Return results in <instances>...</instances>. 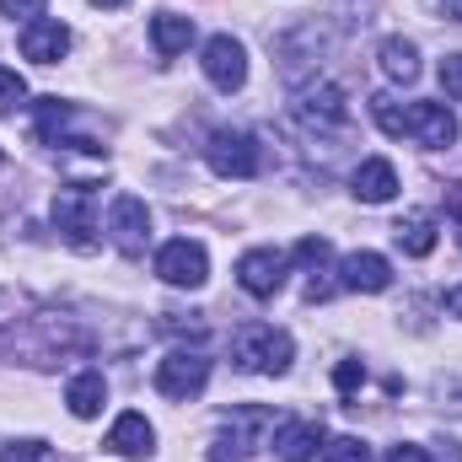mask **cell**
Listing matches in <instances>:
<instances>
[{
	"label": "cell",
	"mask_w": 462,
	"mask_h": 462,
	"mask_svg": "<svg viewBox=\"0 0 462 462\" xmlns=\"http://www.w3.org/2000/svg\"><path fill=\"white\" fill-rule=\"evenodd\" d=\"M231 360L253 376H285L291 360H296V345L285 328H269V323H247L236 339H231Z\"/></svg>",
	"instance_id": "6da1fadb"
},
{
	"label": "cell",
	"mask_w": 462,
	"mask_h": 462,
	"mask_svg": "<svg viewBox=\"0 0 462 462\" xmlns=\"http://www.w3.org/2000/svg\"><path fill=\"white\" fill-rule=\"evenodd\" d=\"M205 382H210V355H205V349H167V355L156 360V393L172 398V403L199 398Z\"/></svg>",
	"instance_id": "7a4b0ae2"
},
{
	"label": "cell",
	"mask_w": 462,
	"mask_h": 462,
	"mask_svg": "<svg viewBox=\"0 0 462 462\" xmlns=\"http://www.w3.org/2000/svg\"><path fill=\"white\" fill-rule=\"evenodd\" d=\"M54 226L65 231V242H70L76 253H97V216H92V189H87V183L60 189V199H54Z\"/></svg>",
	"instance_id": "3957f363"
},
{
	"label": "cell",
	"mask_w": 462,
	"mask_h": 462,
	"mask_svg": "<svg viewBox=\"0 0 462 462\" xmlns=\"http://www.w3.org/2000/svg\"><path fill=\"white\" fill-rule=\"evenodd\" d=\"M205 156H210L216 178H258V167H263L258 140L247 129H216L210 145H205Z\"/></svg>",
	"instance_id": "277c9868"
},
{
	"label": "cell",
	"mask_w": 462,
	"mask_h": 462,
	"mask_svg": "<svg viewBox=\"0 0 462 462\" xmlns=\"http://www.w3.org/2000/svg\"><path fill=\"white\" fill-rule=\"evenodd\" d=\"M156 274H162L167 285H178V291H199V285L210 280V258H205L199 242L178 236V242H167V247L156 253Z\"/></svg>",
	"instance_id": "5b68a950"
},
{
	"label": "cell",
	"mask_w": 462,
	"mask_h": 462,
	"mask_svg": "<svg viewBox=\"0 0 462 462\" xmlns=\"http://www.w3.org/2000/svg\"><path fill=\"white\" fill-rule=\"evenodd\" d=\"M285 269H291V258H285V253H274V247H247V253L236 258V285H242L247 296L269 301V296H280Z\"/></svg>",
	"instance_id": "8992f818"
},
{
	"label": "cell",
	"mask_w": 462,
	"mask_h": 462,
	"mask_svg": "<svg viewBox=\"0 0 462 462\" xmlns=\"http://www.w3.org/2000/svg\"><path fill=\"white\" fill-rule=\"evenodd\" d=\"M108 236H114V247L124 258H140V253H145V236H151V210H145V199L118 194L114 205H108Z\"/></svg>",
	"instance_id": "52a82bcc"
},
{
	"label": "cell",
	"mask_w": 462,
	"mask_h": 462,
	"mask_svg": "<svg viewBox=\"0 0 462 462\" xmlns=\"http://www.w3.org/2000/svg\"><path fill=\"white\" fill-rule=\"evenodd\" d=\"M296 118H301L307 129H318V134L349 129V103H345V92H339L334 81H318V87H307V92L296 97Z\"/></svg>",
	"instance_id": "ba28073f"
},
{
	"label": "cell",
	"mask_w": 462,
	"mask_h": 462,
	"mask_svg": "<svg viewBox=\"0 0 462 462\" xmlns=\"http://www.w3.org/2000/svg\"><path fill=\"white\" fill-rule=\"evenodd\" d=\"M403 134H414L425 151H447L457 140V118L447 103H409L403 108Z\"/></svg>",
	"instance_id": "9c48e42d"
},
{
	"label": "cell",
	"mask_w": 462,
	"mask_h": 462,
	"mask_svg": "<svg viewBox=\"0 0 462 462\" xmlns=\"http://www.w3.org/2000/svg\"><path fill=\"white\" fill-rule=\"evenodd\" d=\"M205 76H210V87L216 92H236L242 81H247V49L231 38V32H216L210 43H205Z\"/></svg>",
	"instance_id": "30bf717a"
},
{
	"label": "cell",
	"mask_w": 462,
	"mask_h": 462,
	"mask_svg": "<svg viewBox=\"0 0 462 462\" xmlns=\"http://www.w3.org/2000/svg\"><path fill=\"white\" fill-rule=\"evenodd\" d=\"M65 49H70V27H65V22L38 16V22L22 27V60H32V65H60Z\"/></svg>",
	"instance_id": "8fae6325"
},
{
	"label": "cell",
	"mask_w": 462,
	"mask_h": 462,
	"mask_svg": "<svg viewBox=\"0 0 462 462\" xmlns=\"http://www.w3.org/2000/svg\"><path fill=\"white\" fill-rule=\"evenodd\" d=\"M393 285V263L382 253H345L339 258V291H365V296H382Z\"/></svg>",
	"instance_id": "7c38bea8"
},
{
	"label": "cell",
	"mask_w": 462,
	"mask_h": 462,
	"mask_svg": "<svg viewBox=\"0 0 462 462\" xmlns=\"http://www.w3.org/2000/svg\"><path fill=\"white\" fill-rule=\"evenodd\" d=\"M323 452V425L318 420H285L274 430V457L280 462H312Z\"/></svg>",
	"instance_id": "4fadbf2b"
},
{
	"label": "cell",
	"mask_w": 462,
	"mask_h": 462,
	"mask_svg": "<svg viewBox=\"0 0 462 462\" xmlns=\"http://www.w3.org/2000/svg\"><path fill=\"white\" fill-rule=\"evenodd\" d=\"M108 452L145 462L151 452H156V430H151V420H145V414H134V409H129V414H118L114 430H108Z\"/></svg>",
	"instance_id": "5bb4252c"
},
{
	"label": "cell",
	"mask_w": 462,
	"mask_h": 462,
	"mask_svg": "<svg viewBox=\"0 0 462 462\" xmlns=\"http://www.w3.org/2000/svg\"><path fill=\"white\" fill-rule=\"evenodd\" d=\"M355 199H360V205H387V199H398V167L382 162V156L360 162V167H355Z\"/></svg>",
	"instance_id": "9a60e30c"
},
{
	"label": "cell",
	"mask_w": 462,
	"mask_h": 462,
	"mask_svg": "<svg viewBox=\"0 0 462 462\" xmlns=\"http://www.w3.org/2000/svg\"><path fill=\"white\" fill-rule=\"evenodd\" d=\"M151 43H156V54H162V60L183 54V49L194 43V16H178V11H156V16H151Z\"/></svg>",
	"instance_id": "2e32d148"
},
{
	"label": "cell",
	"mask_w": 462,
	"mask_h": 462,
	"mask_svg": "<svg viewBox=\"0 0 462 462\" xmlns=\"http://www.w3.org/2000/svg\"><path fill=\"white\" fill-rule=\"evenodd\" d=\"M103 398H108L103 371H81V376H70V387H65V403H70L76 420H97V414H103Z\"/></svg>",
	"instance_id": "e0dca14e"
},
{
	"label": "cell",
	"mask_w": 462,
	"mask_h": 462,
	"mask_svg": "<svg viewBox=\"0 0 462 462\" xmlns=\"http://www.w3.org/2000/svg\"><path fill=\"white\" fill-rule=\"evenodd\" d=\"M376 60H382V76L398 81V87H409V81L420 76V49H414L409 38H382Z\"/></svg>",
	"instance_id": "ac0fdd59"
},
{
	"label": "cell",
	"mask_w": 462,
	"mask_h": 462,
	"mask_svg": "<svg viewBox=\"0 0 462 462\" xmlns=\"http://www.w3.org/2000/svg\"><path fill=\"white\" fill-rule=\"evenodd\" d=\"M393 242H398L409 258H430V253H436V226H430V216H403V221L393 226Z\"/></svg>",
	"instance_id": "d6986e66"
},
{
	"label": "cell",
	"mask_w": 462,
	"mask_h": 462,
	"mask_svg": "<svg viewBox=\"0 0 462 462\" xmlns=\"http://www.w3.org/2000/svg\"><path fill=\"white\" fill-rule=\"evenodd\" d=\"M231 441L242 447V452H258V436L263 430H274V414L269 409H231Z\"/></svg>",
	"instance_id": "ffe728a7"
},
{
	"label": "cell",
	"mask_w": 462,
	"mask_h": 462,
	"mask_svg": "<svg viewBox=\"0 0 462 462\" xmlns=\"http://www.w3.org/2000/svg\"><path fill=\"white\" fill-rule=\"evenodd\" d=\"M65 124H70V103H60V97H43V103H38V140L54 145Z\"/></svg>",
	"instance_id": "44dd1931"
},
{
	"label": "cell",
	"mask_w": 462,
	"mask_h": 462,
	"mask_svg": "<svg viewBox=\"0 0 462 462\" xmlns=\"http://www.w3.org/2000/svg\"><path fill=\"white\" fill-rule=\"evenodd\" d=\"M323 462H371V447L360 436H334L323 441Z\"/></svg>",
	"instance_id": "7402d4cb"
},
{
	"label": "cell",
	"mask_w": 462,
	"mask_h": 462,
	"mask_svg": "<svg viewBox=\"0 0 462 462\" xmlns=\"http://www.w3.org/2000/svg\"><path fill=\"white\" fill-rule=\"evenodd\" d=\"M22 103H27V81L11 65H0V114H16Z\"/></svg>",
	"instance_id": "603a6c76"
},
{
	"label": "cell",
	"mask_w": 462,
	"mask_h": 462,
	"mask_svg": "<svg viewBox=\"0 0 462 462\" xmlns=\"http://www.w3.org/2000/svg\"><path fill=\"white\" fill-rule=\"evenodd\" d=\"M0 462H60V457H54L49 441H11V447L0 452Z\"/></svg>",
	"instance_id": "cb8c5ba5"
},
{
	"label": "cell",
	"mask_w": 462,
	"mask_h": 462,
	"mask_svg": "<svg viewBox=\"0 0 462 462\" xmlns=\"http://www.w3.org/2000/svg\"><path fill=\"white\" fill-rule=\"evenodd\" d=\"M371 114H376V124H382V134L403 140V108H398L393 97H371Z\"/></svg>",
	"instance_id": "d4e9b609"
},
{
	"label": "cell",
	"mask_w": 462,
	"mask_h": 462,
	"mask_svg": "<svg viewBox=\"0 0 462 462\" xmlns=\"http://www.w3.org/2000/svg\"><path fill=\"white\" fill-rule=\"evenodd\" d=\"M328 258H334L328 236H301V242H296V263H307V269H323Z\"/></svg>",
	"instance_id": "484cf974"
},
{
	"label": "cell",
	"mask_w": 462,
	"mask_h": 462,
	"mask_svg": "<svg viewBox=\"0 0 462 462\" xmlns=\"http://www.w3.org/2000/svg\"><path fill=\"white\" fill-rule=\"evenodd\" d=\"M436 76H441V92H447L452 103H462V54H447Z\"/></svg>",
	"instance_id": "4316f807"
},
{
	"label": "cell",
	"mask_w": 462,
	"mask_h": 462,
	"mask_svg": "<svg viewBox=\"0 0 462 462\" xmlns=\"http://www.w3.org/2000/svg\"><path fill=\"white\" fill-rule=\"evenodd\" d=\"M360 382H365V360H355V355H349V360L334 365V387H339V393H355Z\"/></svg>",
	"instance_id": "83f0119b"
},
{
	"label": "cell",
	"mask_w": 462,
	"mask_h": 462,
	"mask_svg": "<svg viewBox=\"0 0 462 462\" xmlns=\"http://www.w3.org/2000/svg\"><path fill=\"white\" fill-rule=\"evenodd\" d=\"M43 5H49V0H0V16H11V22L22 16V27H27V22L43 16Z\"/></svg>",
	"instance_id": "f1b7e54d"
},
{
	"label": "cell",
	"mask_w": 462,
	"mask_h": 462,
	"mask_svg": "<svg viewBox=\"0 0 462 462\" xmlns=\"http://www.w3.org/2000/svg\"><path fill=\"white\" fill-rule=\"evenodd\" d=\"M210 462H242V447L231 436H221V441H210Z\"/></svg>",
	"instance_id": "f546056e"
},
{
	"label": "cell",
	"mask_w": 462,
	"mask_h": 462,
	"mask_svg": "<svg viewBox=\"0 0 462 462\" xmlns=\"http://www.w3.org/2000/svg\"><path fill=\"white\" fill-rule=\"evenodd\" d=\"M387 462H430V452H425V447H409V441H403V447H393V452H387Z\"/></svg>",
	"instance_id": "4dcf8cb0"
},
{
	"label": "cell",
	"mask_w": 462,
	"mask_h": 462,
	"mask_svg": "<svg viewBox=\"0 0 462 462\" xmlns=\"http://www.w3.org/2000/svg\"><path fill=\"white\" fill-rule=\"evenodd\" d=\"M447 210L462 221V183H452V189H447Z\"/></svg>",
	"instance_id": "1f68e13d"
},
{
	"label": "cell",
	"mask_w": 462,
	"mask_h": 462,
	"mask_svg": "<svg viewBox=\"0 0 462 462\" xmlns=\"http://www.w3.org/2000/svg\"><path fill=\"white\" fill-rule=\"evenodd\" d=\"M447 312H452V318H462V285H452V291H447Z\"/></svg>",
	"instance_id": "d6a6232c"
},
{
	"label": "cell",
	"mask_w": 462,
	"mask_h": 462,
	"mask_svg": "<svg viewBox=\"0 0 462 462\" xmlns=\"http://www.w3.org/2000/svg\"><path fill=\"white\" fill-rule=\"evenodd\" d=\"M92 5H103V11H118V5H129V0H92Z\"/></svg>",
	"instance_id": "836d02e7"
},
{
	"label": "cell",
	"mask_w": 462,
	"mask_h": 462,
	"mask_svg": "<svg viewBox=\"0 0 462 462\" xmlns=\"http://www.w3.org/2000/svg\"><path fill=\"white\" fill-rule=\"evenodd\" d=\"M447 16H457L462 22V0H447Z\"/></svg>",
	"instance_id": "e575fe53"
},
{
	"label": "cell",
	"mask_w": 462,
	"mask_h": 462,
	"mask_svg": "<svg viewBox=\"0 0 462 462\" xmlns=\"http://www.w3.org/2000/svg\"><path fill=\"white\" fill-rule=\"evenodd\" d=\"M457 226H462V221H457ZM457 247H462V231H457Z\"/></svg>",
	"instance_id": "d590c367"
}]
</instances>
